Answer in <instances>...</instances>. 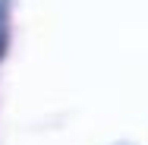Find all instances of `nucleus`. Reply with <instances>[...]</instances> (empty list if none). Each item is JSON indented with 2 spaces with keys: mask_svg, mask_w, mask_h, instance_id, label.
Masks as SVG:
<instances>
[{
  "mask_svg": "<svg viewBox=\"0 0 148 145\" xmlns=\"http://www.w3.org/2000/svg\"><path fill=\"white\" fill-rule=\"evenodd\" d=\"M120 145H126V142H120Z\"/></svg>",
  "mask_w": 148,
  "mask_h": 145,
  "instance_id": "obj_1",
  "label": "nucleus"
}]
</instances>
